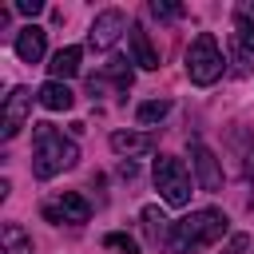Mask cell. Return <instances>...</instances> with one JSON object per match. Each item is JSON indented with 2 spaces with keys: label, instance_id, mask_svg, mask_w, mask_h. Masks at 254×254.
<instances>
[{
  "label": "cell",
  "instance_id": "obj_14",
  "mask_svg": "<svg viewBox=\"0 0 254 254\" xmlns=\"http://www.w3.org/2000/svg\"><path fill=\"white\" fill-rule=\"evenodd\" d=\"M36 99L48 107V111H67L71 103H75V95H71V87L67 83H60V79H48L40 91H36Z\"/></svg>",
  "mask_w": 254,
  "mask_h": 254
},
{
  "label": "cell",
  "instance_id": "obj_5",
  "mask_svg": "<svg viewBox=\"0 0 254 254\" xmlns=\"http://www.w3.org/2000/svg\"><path fill=\"white\" fill-rule=\"evenodd\" d=\"M32 91L28 87H12L8 91V99H4V107H0V139H12L24 123H28V115H32Z\"/></svg>",
  "mask_w": 254,
  "mask_h": 254
},
{
  "label": "cell",
  "instance_id": "obj_16",
  "mask_svg": "<svg viewBox=\"0 0 254 254\" xmlns=\"http://www.w3.org/2000/svg\"><path fill=\"white\" fill-rule=\"evenodd\" d=\"M107 79H111L119 91H127V87H131V79H135V71H131V60H111V64L103 67V83H107Z\"/></svg>",
  "mask_w": 254,
  "mask_h": 254
},
{
  "label": "cell",
  "instance_id": "obj_21",
  "mask_svg": "<svg viewBox=\"0 0 254 254\" xmlns=\"http://www.w3.org/2000/svg\"><path fill=\"white\" fill-rule=\"evenodd\" d=\"M238 44L254 56V24H238Z\"/></svg>",
  "mask_w": 254,
  "mask_h": 254
},
{
  "label": "cell",
  "instance_id": "obj_3",
  "mask_svg": "<svg viewBox=\"0 0 254 254\" xmlns=\"http://www.w3.org/2000/svg\"><path fill=\"white\" fill-rule=\"evenodd\" d=\"M222 67H226V64H222L218 40H214L210 32H198V36L190 40V48H187V75H190V83L210 87V83H218Z\"/></svg>",
  "mask_w": 254,
  "mask_h": 254
},
{
  "label": "cell",
  "instance_id": "obj_11",
  "mask_svg": "<svg viewBox=\"0 0 254 254\" xmlns=\"http://www.w3.org/2000/svg\"><path fill=\"white\" fill-rule=\"evenodd\" d=\"M127 36H131V64H139L143 71H155V67H159V52H155L147 28H143V24H131Z\"/></svg>",
  "mask_w": 254,
  "mask_h": 254
},
{
  "label": "cell",
  "instance_id": "obj_22",
  "mask_svg": "<svg viewBox=\"0 0 254 254\" xmlns=\"http://www.w3.org/2000/svg\"><path fill=\"white\" fill-rule=\"evenodd\" d=\"M16 12H24V16H36V12H44V0H16Z\"/></svg>",
  "mask_w": 254,
  "mask_h": 254
},
{
  "label": "cell",
  "instance_id": "obj_7",
  "mask_svg": "<svg viewBox=\"0 0 254 254\" xmlns=\"http://www.w3.org/2000/svg\"><path fill=\"white\" fill-rule=\"evenodd\" d=\"M44 218L52 222V226H60V222H87L91 218V202L79 194V190H67V194H60L56 202H44Z\"/></svg>",
  "mask_w": 254,
  "mask_h": 254
},
{
  "label": "cell",
  "instance_id": "obj_4",
  "mask_svg": "<svg viewBox=\"0 0 254 254\" xmlns=\"http://www.w3.org/2000/svg\"><path fill=\"white\" fill-rule=\"evenodd\" d=\"M151 179H155V190L167 206H187L190 202V175L183 167V159L175 155H159L155 167H151Z\"/></svg>",
  "mask_w": 254,
  "mask_h": 254
},
{
  "label": "cell",
  "instance_id": "obj_8",
  "mask_svg": "<svg viewBox=\"0 0 254 254\" xmlns=\"http://www.w3.org/2000/svg\"><path fill=\"white\" fill-rule=\"evenodd\" d=\"M190 159H194L198 187H202V190H218V187H222V171H218V159H214V151H210L202 139H190Z\"/></svg>",
  "mask_w": 254,
  "mask_h": 254
},
{
  "label": "cell",
  "instance_id": "obj_19",
  "mask_svg": "<svg viewBox=\"0 0 254 254\" xmlns=\"http://www.w3.org/2000/svg\"><path fill=\"white\" fill-rule=\"evenodd\" d=\"M147 12H151L155 20H179V16H183V4H171V0H151V4H147Z\"/></svg>",
  "mask_w": 254,
  "mask_h": 254
},
{
  "label": "cell",
  "instance_id": "obj_12",
  "mask_svg": "<svg viewBox=\"0 0 254 254\" xmlns=\"http://www.w3.org/2000/svg\"><path fill=\"white\" fill-rule=\"evenodd\" d=\"M139 222H143V234H147V242H151V246H167V238H171V226H175V222H167V214H163L155 202L139 210Z\"/></svg>",
  "mask_w": 254,
  "mask_h": 254
},
{
  "label": "cell",
  "instance_id": "obj_6",
  "mask_svg": "<svg viewBox=\"0 0 254 254\" xmlns=\"http://www.w3.org/2000/svg\"><path fill=\"white\" fill-rule=\"evenodd\" d=\"M123 32H127V16H123L119 8H103V12L91 20V28H87V44H91L95 52H107Z\"/></svg>",
  "mask_w": 254,
  "mask_h": 254
},
{
  "label": "cell",
  "instance_id": "obj_23",
  "mask_svg": "<svg viewBox=\"0 0 254 254\" xmlns=\"http://www.w3.org/2000/svg\"><path fill=\"white\" fill-rule=\"evenodd\" d=\"M250 175H254V155H250Z\"/></svg>",
  "mask_w": 254,
  "mask_h": 254
},
{
  "label": "cell",
  "instance_id": "obj_10",
  "mask_svg": "<svg viewBox=\"0 0 254 254\" xmlns=\"http://www.w3.org/2000/svg\"><path fill=\"white\" fill-rule=\"evenodd\" d=\"M111 151L123 155V159H135V155H147L155 147V135L151 131H111Z\"/></svg>",
  "mask_w": 254,
  "mask_h": 254
},
{
  "label": "cell",
  "instance_id": "obj_2",
  "mask_svg": "<svg viewBox=\"0 0 254 254\" xmlns=\"http://www.w3.org/2000/svg\"><path fill=\"white\" fill-rule=\"evenodd\" d=\"M75 163H79L75 139H67L52 123H36V131H32V175L36 179H56L60 171H67Z\"/></svg>",
  "mask_w": 254,
  "mask_h": 254
},
{
  "label": "cell",
  "instance_id": "obj_17",
  "mask_svg": "<svg viewBox=\"0 0 254 254\" xmlns=\"http://www.w3.org/2000/svg\"><path fill=\"white\" fill-rule=\"evenodd\" d=\"M167 111H171V103H167V99H147V103H139V111H135V119H139L143 127H151V123H159V119H167Z\"/></svg>",
  "mask_w": 254,
  "mask_h": 254
},
{
  "label": "cell",
  "instance_id": "obj_1",
  "mask_svg": "<svg viewBox=\"0 0 254 254\" xmlns=\"http://www.w3.org/2000/svg\"><path fill=\"white\" fill-rule=\"evenodd\" d=\"M222 234H226V214L218 206H202V210H190L187 218H179L171 226L163 254H194L202 246H214Z\"/></svg>",
  "mask_w": 254,
  "mask_h": 254
},
{
  "label": "cell",
  "instance_id": "obj_15",
  "mask_svg": "<svg viewBox=\"0 0 254 254\" xmlns=\"http://www.w3.org/2000/svg\"><path fill=\"white\" fill-rule=\"evenodd\" d=\"M0 254H32V234L20 222H4L0 226Z\"/></svg>",
  "mask_w": 254,
  "mask_h": 254
},
{
  "label": "cell",
  "instance_id": "obj_13",
  "mask_svg": "<svg viewBox=\"0 0 254 254\" xmlns=\"http://www.w3.org/2000/svg\"><path fill=\"white\" fill-rule=\"evenodd\" d=\"M79 60H83V52H79L75 44H67V48H60V52L52 56V64H48V75H52V79H60V83H67V79L79 71Z\"/></svg>",
  "mask_w": 254,
  "mask_h": 254
},
{
  "label": "cell",
  "instance_id": "obj_9",
  "mask_svg": "<svg viewBox=\"0 0 254 254\" xmlns=\"http://www.w3.org/2000/svg\"><path fill=\"white\" fill-rule=\"evenodd\" d=\"M16 56L24 60V64H40L44 60V48H48V32L44 28H36V24H28V28H20L16 32Z\"/></svg>",
  "mask_w": 254,
  "mask_h": 254
},
{
  "label": "cell",
  "instance_id": "obj_18",
  "mask_svg": "<svg viewBox=\"0 0 254 254\" xmlns=\"http://www.w3.org/2000/svg\"><path fill=\"white\" fill-rule=\"evenodd\" d=\"M103 246H107V250H119V254H139V242H135L131 234H123V230L103 234Z\"/></svg>",
  "mask_w": 254,
  "mask_h": 254
},
{
  "label": "cell",
  "instance_id": "obj_20",
  "mask_svg": "<svg viewBox=\"0 0 254 254\" xmlns=\"http://www.w3.org/2000/svg\"><path fill=\"white\" fill-rule=\"evenodd\" d=\"M246 246H250V234H230L218 254H246Z\"/></svg>",
  "mask_w": 254,
  "mask_h": 254
}]
</instances>
